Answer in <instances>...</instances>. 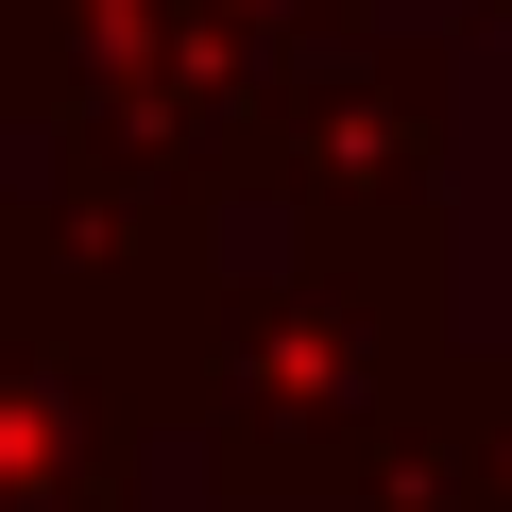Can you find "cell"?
Masks as SVG:
<instances>
[{"instance_id":"obj_1","label":"cell","mask_w":512,"mask_h":512,"mask_svg":"<svg viewBox=\"0 0 512 512\" xmlns=\"http://www.w3.org/2000/svg\"><path fill=\"white\" fill-rule=\"evenodd\" d=\"M444 376V256L376 239H291L222 256V274L154 325V444L205 461L239 512H342Z\"/></svg>"},{"instance_id":"obj_2","label":"cell","mask_w":512,"mask_h":512,"mask_svg":"<svg viewBox=\"0 0 512 512\" xmlns=\"http://www.w3.org/2000/svg\"><path fill=\"white\" fill-rule=\"evenodd\" d=\"M444 137L461 86L427 35H325L291 69H256L239 103V205H274L291 239H376V256H444Z\"/></svg>"},{"instance_id":"obj_3","label":"cell","mask_w":512,"mask_h":512,"mask_svg":"<svg viewBox=\"0 0 512 512\" xmlns=\"http://www.w3.org/2000/svg\"><path fill=\"white\" fill-rule=\"evenodd\" d=\"M154 359L0 188V512H137Z\"/></svg>"},{"instance_id":"obj_4","label":"cell","mask_w":512,"mask_h":512,"mask_svg":"<svg viewBox=\"0 0 512 512\" xmlns=\"http://www.w3.org/2000/svg\"><path fill=\"white\" fill-rule=\"evenodd\" d=\"M342 512H512V359L444 342V376H427L410 444H393Z\"/></svg>"},{"instance_id":"obj_5","label":"cell","mask_w":512,"mask_h":512,"mask_svg":"<svg viewBox=\"0 0 512 512\" xmlns=\"http://www.w3.org/2000/svg\"><path fill=\"white\" fill-rule=\"evenodd\" d=\"M188 18V52H222L239 86L256 69H291V52H325V35H359V0H171Z\"/></svg>"}]
</instances>
